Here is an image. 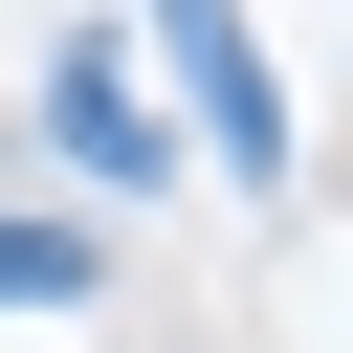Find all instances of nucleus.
<instances>
[{
  "label": "nucleus",
  "mask_w": 353,
  "mask_h": 353,
  "mask_svg": "<svg viewBox=\"0 0 353 353\" xmlns=\"http://www.w3.org/2000/svg\"><path fill=\"white\" fill-rule=\"evenodd\" d=\"M44 132H66V154H88V176H110V199H132V176H154V154H176V132H154V110H132V66H110V44H66V88H44Z\"/></svg>",
  "instance_id": "2"
},
{
  "label": "nucleus",
  "mask_w": 353,
  "mask_h": 353,
  "mask_svg": "<svg viewBox=\"0 0 353 353\" xmlns=\"http://www.w3.org/2000/svg\"><path fill=\"white\" fill-rule=\"evenodd\" d=\"M154 44H176V88H199V132H221V176H287V110H265V66H243V22H221V0H154Z\"/></svg>",
  "instance_id": "1"
},
{
  "label": "nucleus",
  "mask_w": 353,
  "mask_h": 353,
  "mask_svg": "<svg viewBox=\"0 0 353 353\" xmlns=\"http://www.w3.org/2000/svg\"><path fill=\"white\" fill-rule=\"evenodd\" d=\"M0 309H88V243L66 221H0Z\"/></svg>",
  "instance_id": "3"
}]
</instances>
